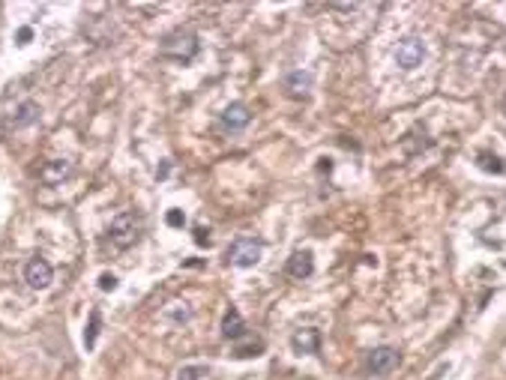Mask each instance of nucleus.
Listing matches in <instances>:
<instances>
[{"label": "nucleus", "instance_id": "f257e3e1", "mask_svg": "<svg viewBox=\"0 0 506 380\" xmlns=\"http://www.w3.org/2000/svg\"><path fill=\"white\" fill-rule=\"evenodd\" d=\"M201 51V39L192 33V30H174V33H168L165 39H162V45H159V54L165 60H174V63H192L195 60V54Z\"/></svg>", "mask_w": 506, "mask_h": 380}, {"label": "nucleus", "instance_id": "f03ea898", "mask_svg": "<svg viewBox=\"0 0 506 380\" xmlns=\"http://www.w3.org/2000/svg\"><path fill=\"white\" fill-rule=\"evenodd\" d=\"M141 231H144L141 216L132 213V210H126V213H120V216H114L111 228H108V240H111L114 249L126 251V249H132L135 243L141 240Z\"/></svg>", "mask_w": 506, "mask_h": 380}, {"label": "nucleus", "instance_id": "7ed1b4c3", "mask_svg": "<svg viewBox=\"0 0 506 380\" xmlns=\"http://www.w3.org/2000/svg\"><path fill=\"white\" fill-rule=\"evenodd\" d=\"M261 255H264V246H261L255 237H240V240H234L228 246V264L240 267V269L255 267L261 260Z\"/></svg>", "mask_w": 506, "mask_h": 380}, {"label": "nucleus", "instance_id": "20e7f679", "mask_svg": "<svg viewBox=\"0 0 506 380\" xmlns=\"http://www.w3.org/2000/svg\"><path fill=\"white\" fill-rule=\"evenodd\" d=\"M422 57H426V42H422L420 36H404L399 42V48H395V63H399L404 72L417 69L422 63Z\"/></svg>", "mask_w": 506, "mask_h": 380}, {"label": "nucleus", "instance_id": "39448f33", "mask_svg": "<svg viewBox=\"0 0 506 380\" xmlns=\"http://www.w3.org/2000/svg\"><path fill=\"white\" fill-rule=\"evenodd\" d=\"M72 174H75V165H72L69 159H48L39 171V180L45 186H60V183H66Z\"/></svg>", "mask_w": 506, "mask_h": 380}, {"label": "nucleus", "instance_id": "423d86ee", "mask_svg": "<svg viewBox=\"0 0 506 380\" xmlns=\"http://www.w3.org/2000/svg\"><path fill=\"white\" fill-rule=\"evenodd\" d=\"M51 278H54V269L45 258H33L30 264L24 267V282L30 285L33 291H45V287L51 285Z\"/></svg>", "mask_w": 506, "mask_h": 380}, {"label": "nucleus", "instance_id": "0eeeda50", "mask_svg": "<svg viewBox=\"0 0 506 380\" xmlns=\"http://www.w3.org/2000/svg\"><path fill=\"white\" fill-rule=\"evenodd\" d=\"M399 350L384 345V348H375L372 354H368V372L372 374H390L395 365H399Z\"/></svg>", "mask_w": 506, "mask_h": 380}, {"label": "nucleus", "instance_id": "6e6552de", "mask_svg": "<svg viewBox=\"0 0 506 380\" xmlns=\"http://www.w3.org/2000/svg\"><path fill=\"white\" fill-rule=\"evenodd\" d=\"M291 348H294V354H309V357H315V354H321V332L318 330H312V327H306V330H297L294 336H291Z\"/></svg>", "mask_w": 506, "mask_h": 380}, {"label": "nucleus", "instance_id": "1a4fd4ad", "mask_svg": "<svg viewBox=\"0 0 506 380\" xmlns=\"http://www.w3.org/2000/svg\"><path fill=\"white\" fill-rule=\"evenodd\" d=\"M36 120H39V105H36L33 99H24V102L15 105V111L6 120V126L9 129H27V126H33Z\"/></svg>", "mask_w": 506, "mask_h": 380}, {"label": "nucleus", "instance_id": "9d476101", "mask_svg": "<svg viewBox=\"0 0 506 380\" xmlns=\"http://www.w3.org/2000/svg\"><path fill=\"white\" fill-rule=\"evenodd\" d=\"M222 126L225 129H231V132H240V129H246V126L252 123V114H249V108L243 105V102H231L228 108L222 111Z\"/></svg>", "mask_w": 506, "mask_h": 380}, {"label": "nucleus", "instance_id": "9b49d317", "mask_svg": "<svg viewBox=\"0 0 506 380\" xmlns=\"http://www.w3.org/2000/svg\"><path fill=\"white\" fill-rule=\"evenodd\" d=\"M315 273V258L312 251H294L288 258V276L291 278H309Z\"/></svg>", "mask_w": 506, "mask_h": 380}, {"label": "nucleus", "instance_id": "f8f14e48", "mask_svg": "<svg viewBox=\"0 0 506 380\" xmlns=\"http://www.w3.org/2000/svg\"><path fill=\"white\" fill-rule=\"evenodd\" d=\"M222 336L231 339V341H240L246 336V321H243V314L237 309H228L222 318Z\"/></svg>", "mask_w": 506, "mask_h": 380}, {"label": "nucleus", "instance_id": "ddd939ff", "mask_svg": "<svg viewBox=\"0 0 506 380\" xmlns=\"http://www.w3.org/2000/svg\"><path fill=\"white\" fill-rule=\"evenodd\" d=\"M285 90L291 96H309V90H312V75L309 72H303V69H294V72H288L285 75Z\"/></svg>", "mask_w": 506, "mask_h": 380}, {"label": "nucleus", "instance_id": "4468645a", "mask_svg": "<svg viewBox=\"0 0 506 380\" xmlns=\"http://www.w3.org/2000/svg\"><path fill=\"white\" fill-rule=\"evenodd\" d=\"M162 318H165L168 323H174V327H183V323L192 321V305H189L186 300H174V303H168L165 309H162Z\"/></svg>", "mask_w": 506, "mask_h": 380}, {"label": "nucleus", "instance_id": "2eb2a0df", "mask_svg": "<svg viewBox=\"0 0 506 380\" xmlns=\"http://www.w3.org/2000/svg\"><path fill=\"white\" fill-rule=\"evenodd\" d=\"M99 330H102V314H99V312H90V323H87V330H84V348H87V350L96 348Z\"/></svg>", "mask_w": 506, "mask_h": 380}, {"label": "nucleus", "instance_id": "dca6fc26", "mask_svg": "<svg viewBox=\"0 0 506 380\" xmlns=\"http://www.w3.org/2000/svg\"><path fill=\"white\" fill-rule=\"evenodd\" d=\"M476 165H480L482 171H491V174H506V165H503V159L491 156V153H480V159H476Z\"/></svg>", "mask_w": 506, "mask_h": 380}, {"label": "nucleus", "instance_id": "f3484780", "mask_svg": "<svg viewBox=\"0 0 506 380\" xmlns=\"http://www.w3.org/2000/svg\"><path fill=\"white\" fill-rule=\"evenodd\" d=\"M201 377H207V365H186L177 374V380H201Z\"/></svg>", "mask_w": 506, "mask_h": 380}, {"label": "nucleus", "instance_id": "a211bd4d", "mask_svg": "<svg viewBox=\"0 0 506 380\" xmlns=\"http://www.w3.org/2000/svg\"><path fill=\"white\" fill-rule=\"evenodd\" d=\"M261 350H264V341H252V345H240L234 357H237V359H249V357H258Z\"/></svg>", "mask_w": 506, "mask_h": 380}, {"label": "nucleus", "instance_id": "6ab92c4d", "mask_svg": "<svg viewBox=\"0 0 506 380\" xmlns=\"http://www.w3.org/2000/svg\"><path fill=\"white\" fill-rule=\"evenodd\" d=\"M165 222L171 225V228H183L186 225V216L180 213V210H168V216H165Z\"/></svg>", "mask_w": 506, "mask_h": 380}, {"label": "nucleus", "instance_id": "aec40b11", "mask_svg": "<svg viewBox=\"0 0 506 380\" xmlns=\"http://www.w3.org/2000/svg\"><path fill=\"white\" fill-rule=\"evenodd\" d=\"M99 287H102V291H114V287H117V276L102 273V276H99Z\"/></svg>", "mask_w": 506, "mask_h": 380}, {"label": "nucleus", "instance_id": "412c9836", "mask_svg": "<svg viewBox=\"0 0 506 380\" xmlns=\"http://www.w3.org/2000/svg\"><path fill=\"white\" fill-rule=\"evenodd\" d=\"M15 39H18V45H27V42L33 39V30H30V27H21V30H18V36H15Z\"/></svg>", "mask_w": 506, "mask_h": 380}, {"label": "nucleus", "instance_id": "4be33fe9", "mask_svg": "<svg viewBox=\"0 0 506 380\" xmlns=\"http://www.w3.org/2000/svg\"><path fill=\"white\" fill-rule=\"evenodd\" d=\"M204 234H207L204 228L198 231V237H195V243H198V246H210V237H204Z\"/></svg>", "mask_w": 506, "mask_h": 380}, {"label": "nucleus", "instance_id": "5701e85b", "mask_svg": "<svg viewBox=\"0 0 506 380\" xmlns=\"http://www.w3.org/2000/svg\"><path fill=\"white\" fill-rule=\"evenodd\" d=\"M503 111H506V99H503Z\"/></svg>", "mask_w": 506, "mask_h": 380}]
</instances>
